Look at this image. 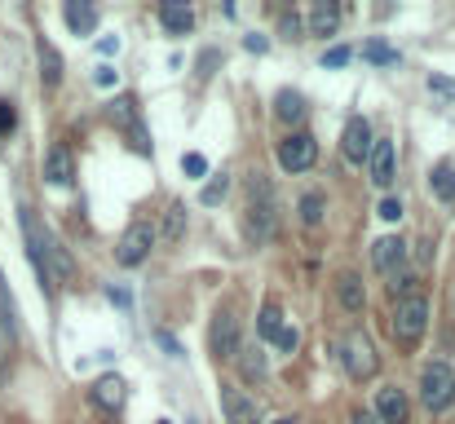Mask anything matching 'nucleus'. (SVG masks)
<instances>
[{
	"label": "nucleus",
	"mask_w": 455,
	"mask_h": 424,
	"mask_svg": "<svg viewBox=\"0 0 455 424\" xmlns=\"http://www.w3.org/2000/svg\"><path fill=\"white\" fill-rule=\"evenodd\" d=\"M371 146H376L371 124H367L363 116H349V120H345V133H340V155H345L349 164H363V159L371 155Z\"/></svg>",
	"instance_id": "obj_9"
},
{
	"label": "nucleus",
	"mask_w": 455,
	"mask_h": 424,
	"mask_svg": "<svg viewBox=\"0 0 455 424\" xmlns=\"http://www.w3.org/2000/svg\"><path fill=\"white\" fill-rule=\"evenodd\" d=\"M13 124H18V116H13V107L0 98V138H4V133H13Z\"/></svg>",
	"instance_id": "obj_31"
},
{
	"label": "nucleus",
	"mask_w": 455,
	"mask_h": 424,
	"mask_svg": "<svg viewBox=\"0 0 455 424\" xmlns=\"http://www.w3.org/2000/svg\"><path fill=\"white\" fill-rule=\"evenodd\" d=\"M208 349L217 363H230L239 358V314H235V300H226L217 314H212V327H208Z\"/></svg>",
	"instance_id": "obj_4"
},
{
	"label": "nucleus",
	"mask_w": 455,
	"mask_h": 424,
	"mask_svg": "<svg viewBox=\"0 0 455 424\" xmlns=\"http://www.w3.org/2000/svg\"><path fill=\"white\" fill-rule=\"evenodd\" d=\"M376 363H380V354H376V345H371V336L367 332H345V340H340V367L354 376V380H371L376 376Z\"/></svg>",
	"instance_id": "obj_5"
},
{
	"label": "nucleus",
	"mask_w": 455,
	"mask_h": 424,
	"mask_svg": "<svg viewBox=\"0 0 455 424\" xmlns=\"http://www.w3.org/2000/svg\"><path fill=\"white\" fill-rule=\"evenodd\" d=\"M71 177H76L71 150L67 146H49V155H44V181L49 186H71Z\"/></svg>",
	"instance_id": "obj_16"
},
{
	"label": "nucleus",
	"mask_w": 455,
	"mask_h": 424,
	"mask_svg": "<svg viewBox=\"0 0 455 424\" xmlns=\"http://www.w3.org/2000/svg\"><path fill=\"white\" fill-rule=\"evenodd\" d=\"M239 372H243V380L261 385L266 380V354L261 349H239Z\"/></svg>",
	"instance_id": "obj_24"
},
{
	"label": "nucleus",
	"mask_w": 455,
	"mask_h": 424,
	"mask_svg": "<svg viewBox=\"0 0 455 424\" xmlns=\"http://www.w3.org/2000/svg\"><path fill=\"white\" fill-rule=\"evenodd\" d=\"M0 332L13 340L18 336V318H13V300H9V292H4V283H0Z\"/></svg>",
	"instance_id": "obj_28"
},
{
	"label": "nucleus",
	"mask_w": 455,
	"mask_h": 424,
	"mask_svg": "<svg viewBox=\"0 0 455 424\" xmlns=\"http://www.w3.org/2000/svg\"><path fill=\"white\" fill-rule=\"evenodd\" d=\"M159 230H164V239H181V235H186V204H168Z\"/></svg>",
	"instance_id": "obj_27"
},
{
	"label": "nucleus",
	"mask_w": 455,
	"mask_h": 424,
	"mask_svg": "<svg viewBox=\"0 0 455 424\" xmlns=\"http://www.w3.org/2000/svg\"><path fill=\"white\" fill-rule=\"evenodd\" d=\"M275 345H279L283 354H292V349H297V327H283V332L275 336Z\"/></svg>",
	"instance_id": "obj_32"
},
{
	"label": "nucleus",
	"mask_w": 455,
	"mask_h": 424,
	"mask_svg": "<svg viewBox=\"0 0 455 424\" xmlns=\"http://www.w3.org/2000/svg\"><path fill=\"white\" fill-rule=\"evenodd\" d=\"M429 84H434V93H447V98H455V80H447V76H429Z\"/></svg>",
	"instance_id": "obj_36"
},
{
	"label": "nucleus",
	"mask_w": 455,
	"mask_h": 424,
	"mask_svg": "<svg viewBox=\"0 0 455 424\" xmlns=\"http://www.w3.org/2000/svg\"><path fill=\"white\" fill-rule=\"evenodd\" d=\"M389 296H398V300H411V296H416V275H407V270H394V279H389Z\"/></svg>",
	"instance_id": "obj_29"
},
{
	"label": "nucleus",
	"mask_w": 455,
	"mask_h": 424,
	"mask_svg": "<svg viewBox=\"0 0 455 424\" xmlns=\"http://www.w3.org/2000/svg\"><path fill=\"white\" fill-rule=\"evenodd\" d=\"M266 424H292V420H266Z\"/></svg>",
	"instance_id": "obj_42"
},
{
	"label": "nucleus",
	"mask_w": 455,
	"mask_h": 424,
	"mask_svg": "<svg viewBox=\"0 0 455 424\" xmlns=\"http://www.w3.org/2000/svg\"><path fill=\"white\" fill-rule=\"evenodd\" d=\"M124 403H129V385H124V376H98V385H93V407H102V412H124Z\"/></svg>",
	"instance_id": "obj_11"
},
{
	"label": "nucleus",
	"mask_w": 455,
	"mask_h": 424,
	"mask_svg": "<svg viewBox=\"0 0 455 424\" xmlns=\"http://www.w3.org/2000/svg\"><path fill=\"white\" fill-rule=\"evenodd\" d=\"M151 248H155V226L151 221H133V226L124 230L120 248H116V261H120L124 270H133V266H142V261L151 257Z\"/></svg>",
	"instance_id": "obj_7"
},
{
	"label": "nucleus",
	"mask_w": 455,
	"mask_h": 424,
	"mask_svg": "<svg viewBox=\"0 0 455 424\" xmlns=\"http://www.w3.org/2000/svg\"><path fill=\"white\" fill-rule=\"evenodd\" d=\"M425 332H429V300L425 296L398 300V309H394V340L411 349V345L425 340Z\"/></svg>",
	"instance_id": "obj_6"
},
{
	"label": "nucleus",
	"mask_w": 455,
	"mask_h": 424,
	"mask_svg": "<svg viewBox=\"0 0 455 424\" xmlns=\"http://www.w3.org/2000/svg\"><path fill=\"white\" fill-rule=\"evenodd\" d=\"M257 332H261L266 340H275V336L283 332V314H279V305H275V300H266V305H261V318H257Z\"/></svg>",
	"instance_id": "obj_26"
},
{
	"label": "nucleus",
	"mask_w": 455,
	"mask_h": 424,
	"mask_svg": "<svg viewBox=\"0 0 455 424\" xmlns=\"http://www.w3.org/2000/svg\"><path fill=\"white\" fill-rule=\"evenodd\" d=\"M221 412H226V420L230 424H261L257 420L252 398H248L243 389H235V385H221Z\"/></svg>",
	"instance_id": "obj_13"
},
{
	"label": "nucleus",
	"mask_w": 455,
	"mask_h": 424,
	"mask_svg": "<svg viewBox=\"0 0 455 424\" xmlns=\"http://www.w3.org/2000/svg\"><path fill=\"white\" fill-rule=\"evenodd\" d=\"M349 62V49H327L323 53V67H345Z\"/></svg>",
	"instance_id": "obj_33"
},
{
	"label": "nucleus",
	"mask_w": 455,
	"mask_h": 424,
	"mask_svg": "<svg viewBox=\"0 0 455 424\" xmlns=\"http://www.w3.org/2000/svg\"><path fill=\"white\" fill-rule=\"evenodd\" d=\"M336 27H340V4L336 0L309 4V18H305V31L309 36H336Z\"/></svg>",
	"instance_id": "obj_15"
},
{
	"label": "nucleus",
	"mask_w": 455,
	"mask_h": 424,
	"mask_svg": "<svg viewBox=\"0 0 455 424\" xmlns=\"http://www.w3.org/2000/svg\"><path fill=\"white\" fill-rule=\"evenodd\" d=\"M159 424H172V420H159Z\"/></svg>",
	"instance_id": "obj_43"
},
{
	"label": "nucleus",
	"mask_w": 455,
	"mask_h": 424,
	"mask_svg": "<svg viewBox=\"0 0 455 424\" xmlns=\"http://www.w3.org/2000/svg\"><path fill=\"white\" fill-rule=\"evenodd\" d=\"M217 62H221V53H217V49H208V53L199 58V76H212V67H217Z\"/></svg>",
	"instance_id": "obj_37"
},
{
	"label": "nucleus",
	"mask_w": 455,
	"mask_h": 424,
	"mask_svg": "<svg viewBox=\"0 0 455 424\" xmlns=\"http://www.w3.org/2000/svg\"><path fill=\"white\" fill-rule=\"evenodd\" d=\"M314 159H318V141L309 138V133H292V138L279 141V164H283V172H309Z\"/></svg>",
	"instance_id": "obj_8"
},
{
	"label": "nucleus",
	"mask_w": 455,
	"mask_h": 424,
	"mask_svg": "<svg viewBox=\"0 0 455 424\" xmlns=\"http://www.w3.org/2000/svg\"><path fill=\"white\" fill-rule=\"evenodd\" d=\"M371 186L376 190H389L394 181H398V150H394V141L380 138L376 146H371Z\"/></svg>",
	"instance_id": "obj_10"
},
{
	"label": "nucleus",
	"mask_w": 455,
	"mask_h": 424,
	"mask_svg": "<svg viewBox=\"0 0 455 424\" xmlns=\"http://www.w3.org/2000/svg\"><path fill=\"white\" fill-rule=\"evenodd\" d=\"M380 217H385V221H398V217H403V204H398V199H380Z\"/></svg>",
	"instance_id": "obj_35"
},
{
	"label": "nucleus",
	"mask_w": 455,
	"mask_h": 424,
	"mask_svg": "<svg viewBox=\"0 0 455 424\" xmlns=\"http://www.w3.org/2000/svg\"><path fill=\"white\" fill-rule=\"evenodd\" d=\"M305 98L297 93V89H283L279 98H275V120H283V124H301L305 120Z\"/></svg>",
	"instance_id": "obj_21"
},
{
	"label": "nucleus",
	"mask_w": 455,
	"mask_h": 424,
	"mask_svg": "<svg viewBox=\"0 0 455 424\" xmlns=\"http://www.w3.org/2000/svg\"><path fill=\"white\" fill-rule=\"evenodd\" d=\"M226 195H230V172H212L208 186L199 190V204H204V208H217Z\"/></svg>",
	"instance_id": "obj_23"
},
{
	"label": "nucleus",
	"mask_w": 455,
	"mask_h": 424,
	"mask_svg": "<svg viewBox=\"0 0 455 424\" xmlns=\"http://www.w3.org/2000/svg\"><path fill=\"white\" fill-rule=\"evenodd\" d=\"M363 53H367L371 62H394V49H385V44H367Z\"/></svg>",
	"instance_id": "obj_34"
},
{
	"label": "nucleus",
	"mask_w": 455,
	"mask_h": 424,
	"mask_svg": "<svg viewBox=\"0 0 455 424\" xmlns=\"http://www.w3.org/2000/svg\"><path fill=\"white\" fill-rule=\"evenodd\" d=\"M403 257H407V244H403L398 235H385V239L371 244V266H376L380 275H394V270L403 266Z\"/></svg>",
	"instance_id": "obj_14"
},
{
	"label": "nucleus",
	"mask_w": 455,
	"mask_h": 424,
	"mask_svg": "<svg viewBox=\"0 0 455 424\" xmlns=\"http://www.w3.org/2000/svg\"><path fill=\"white\" fill-rule=\"evenodd\" d=\"M275 230H279L275 186H270L261 172H252V177H248V186H243V235H248L252 244H266Z\"/></svg>",
	"instance_id": "obj_2"
},
{
	"label": "nucleus",
	"mask_w": 455,
	"mask_h": 424,
	"mask_svg": "<svg viewBox=\"0 0 455 424\" xmlns=\"http://www.w3.org/2000/svg\"><path fill=\"white\" fill-rule=\"evenodd\" d=\"M380 424H407V416H411V407H407V394L403 389H376V412H371Z\"/></svg>",
	"instance_id": "obj_12"
},
{
	"label": "nucleus",
	"mask_w": 455,
	"mask_h": 424,
	"mask_svg": "<svg viewBox=\"0 0 455 424\" xmlns=\"http://www.w3.org/2000/svg\"><path fill=\"white\" fill-rule=\"evenodd\" d=\"M159 22H164L172 36H186V31L195 27V9H190V4H177V0H168V4L159 9Z\"/></svg>",
	"instance_id": "obj_20"
},
{
	"label": "nucleus",
	"mask_w": 455,
	"mask_h": 424,
	"mask_svg": "<svg viewBox=\"0 0 455 424\" xmlns=\"http://www.w3.org/2000/svg\"><path fill=\"white\" fill-rule=\"evenodd\" d=\"M181 168H186V177H208V159L204 155H181Z\"/></svg>",
	"instance_id": "obj_30"
},
{
	"label": "nucleus",
	"mask_w": 455,
	"mask_h": 424,
	"mask_svg": "<svg viewBox=\"0 0 455 424\" xmlns=\"http://www.w3.org/2000/svg\"><path fill=\"white\" fill-rule=\"evenodd\" d=\"M62 13H67V27H71L76 36H89V31L98 27V9H93V4H84V0H67V4H62Z\"/></svg>",
	"instance_id": "obj_19"
},
{
	"label": "nucleus",
	"mask_w": 455,
	"mask_h": 424,
	"mask_svg": "<svg viewBox=\"0 0 455 424\" xmlns=\"http://www.w3.org/2000/svg\"><path fill=\"white\" fill-rule=\"evenodd\" d=\"M420 403H425L429 412H447L455 403V367L451 363H443V358L425 363V372H420Z\"/></svg>",
	"instance_id": "obj_3"
},
{
	"label": "nucleus",
	"mask_w": 455,
	"mask_h": 424,
	"mask_svg": "<svg viewBox=\"0 0 455 424\" xmlns=\"http://www.w3.org/2000/svg\"><path fill=\"white\" fill-rule=\"evenodd\" d=\"M429 181H434V195H438L443 204H451V199H455V164H451V159L434 164V177H429Z\"/></svg>",
	"instance_id": "obj_22"
},
{
	"label": "nucleus",
	"mask_w": 455,
	"mask_h": 424,
	"mask_svg": "<svg viewBox=\"0 0 455 424\" xmlns=\"http://www.w3.org/2000/svg\"><path fill=\"white\" fill-rule=\"evenodd\" d=\"M155 340H159V345H164V349H168L172 358H181V345H177V340H172L168 332H155Z\"/></svg>",
	"instance_id": "obj_38"
},
{
	"label": "nucleus",
	"mask_w": 455,
	"mask_h": 424,
	"mask_svg": "<svg viewBox=\"0 0 455 424\" xmlns=\"http://www.w3.org/2000/svg\"><path fill=\"white\" fill-rule=\"evenodd\" d=\"M18 226H22L27 252H31V261H36V270H40L44 287H49V283H76V261H71V252L53 239V230L40 221L36 208L22 204V208H18Z\"/></svg>",
	"instance_id": "obj_1"
},
{
	"label": "nucleus",
	"mask_w": 455,
	"mask_h": 424,
	"mask_svg": "<svg viewBox=\"0 0 455 424\" xmlns=\"http://www.w3.org/2000/svg\"><path fill=\"white\" fill-rule=\"evenodd\" d=\"M243 44H248V49H252V53H266V36H257V31H252V36H248V40H243Z\"/></svg>",
	"instance_id": "obj_39"
},
{
	"label": "nucleus",
	"mask_w": 455,
	"mask_h": 424,
	"mask_svg": "<svg viewBox=\"0 0 455 424\" xmlns=\"http://www.w3.org/2000/svg\"><path fill=\"white\" fill-rule=\"evenodd\" d=\"M336 300L349 309V314H358L363 305H367V292H363V279L354 275V270H345L340 279H336Z\"/></svg>",
	"instance_id": "obj_18"
},
{
	"label": "nucleus",
	"mask_w": 455,
	"mask_h": 424,
	"mask_svg": "<svg viewBox=\"0 0 455 424\" xmlns=\"http://www.w3.org/2000/svg\"><path fill=\"white\" fill-rule=\"evenodd\" d=\"M93 80H98V84H116V71H111V67H98V76H93Z\"/></svg>",
	"instance_id": "obj_40"
},
{
	"label": "nucleus",
	"mask_w": 455,
	"mask_h": 424,
	"mask_svg": "<svg viewBox=\"0 0 455 424\" xmlns=\"http://www.w3.org/2000/svg\"><path fill=\"white\" fill-rule=\"evenodd\" d=\"M301 221L305 226H323V212H327V199H323V190H305L301 195Z\"/></svg>",
	"instance_id": "obj_25"
},
{
	"label": "nucleus",
	"mask_w": 455,
	"mask_h": 424,
	"mask_svg": "<svg viewBox=\"0 0 455 424\" xmlns=\"http://www.w3.org/2000/svg\"><path fill=\"white\" fill-rule=\"evenodd\" d=\"M354 424H380V420H376L371 412H354Z\"/></svg>",
	"instance_id": "obj_41"
},
{
	"label": "nucleus",
	"mask_w": 455,
	"mask_h": 424,
	"mask_svg": "<svg viewBox=\"0 0 455 424\" xmlns=\"http://www.w3.org/2000/svg\"><path fill=\"white\" fill-rule=\"evenodd\" d=\"M36 53H40V80H44V89H58V84H62V71H67L62 53H58L44 36L36 40Z\"/></svg>",
	"instance_id": "obj_17"
}]
</instances>
